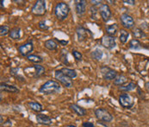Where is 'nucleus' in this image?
<instances>
[{
	"instance_id": "obj_40",
	"label": "nucleus",
	"mask_w": 149,
	"mask_h": 127,
	"mask_svg": "<svg viewBox=\"0 0 149 127\" xmlns=\"http://www.w3.org/2000/svg\"><path fill=\"white\" fill-rule=\"evenodd\" d=\"M1 8H3V1H1Z\"/></svg>"
},
{
	"instance_id": "obj_21",
	"label": "nucleus",
	"mask_w": 149,
	"mask_h": 127,
	"mask_svg": "<svg viewBox=\"0 0 149 127\" xmlns=\"http://www.w3.org/2000/svg\"><path fill=\"white\" fill-rule=\"evenodd\" d=\"M44 46L46 48H47L48 50H56L58 48V43L56 42L55 40H53V39H49V40H47L46 42H44Z\"/></svg>"
},
{
	"instance_id": "obj_34",
	"label": "nucleus",
	"mask_w": 149,
	"mask_h": 127,
	"mask_svg": "<svg viewBox=\"0 0 149 127\" xmlns=\"http://www.w3.org/2000/svg\"><path fill=\"white\" fill-rule=\"evenodd\" d=\"M18 71H19V67H15V68H11L10 69V74H12V75H14V76H16V77H19L18 76Z\"/></svg>"
},
{
	"instance_id": "obj_18",
	"label": "nucleus",
	"mask_w": 149,
	"mask_h": 127,
	"mask_svg": "<svg viewBox=\"0 0 149 127\" xmlns=\"http://www.w3.org/2000/svg\"><path fill=\"white\" fill-rule=\"evenodd\" d=\"M118 29H119V27H118V24H116V23L106 25V27H105V30H106L107 34L109 36H114L116 34Z\"/></svg>"
},
{
	"instance_id": "obj_17",
	"label": "nucleus",
	"mask_w": 149,
	"mask_h": 127,
	"mask_svg": "<svg viewBox=\"0 0 149 127\" xmlns=\"http://www.w3.org/2000/svg\"><path fill=\"white\" fill-rule=\"evenodd\" d=\"M0 89L2 92H8V93H18L19 90L11 85H8L6 83H1L0 85Z\"/></svg>"
},
{
	"instance_id": "obj_41",
	"label": "nucleus",
	"mask_w": 149,
	"mask_h": 127,
	"mask_svg": "<svg viewBox=\"0 0 149 127\" xmlns=\"http://www.w3.org/2000/svg\"><path fill=\"white\" fill-rule=\"evenodd\" d=\"M65 127H77V126H73V125H68V126H66Z\"/></svg>"
},
{
	"instance_id": "obj_19",
	"label": "nucleus",
	"mask_w": 149,
	"mask_h": 127,
	"mask_svg": "<svg viewBox=\"0 0 149 127\" xmlns=\"http://www.w3.org/2000/svg\"><path fill=\"white\" fill-rule=\"evenodd\" d=\"M91 57H92L94 60H96V61H100V60H102L103 57H104V51H103L101 48H95V49L91 52Z\"/></svg>"
},
{
	"instance_id": "obj_38",
	"label": "nucleus",
	"mask_w": 149,
	"mask_h": 127,
	"mask_svg": "<svg viewBox=\"0 0 149 127\" xmlns=\"http://www.w3.org/2000/svg\"><path fill=\"white\" fill-rule=\"evenodd\" d=\"M59 42H60L62 46H65L66 44H68V41H63V40H61V41H59Z\"/></svg>"
},
{
	"instance_id": "obj_20",
	"label": "nucleus",
	"mask_w": 149,
	"mask_h": 127,
	"mask_svg": "<svg viewBox=\"0 0 149 127\" xmlns=\"http://www.w3.org/2000/svg\"><path fill=\"white\" fill-rule=\"evenodd\" d=\"M61 70L62 71V73L64 74L65 75H66L70 79H74V78H76L78 76V74H77L76 70H74V69H71V68H68V67H63Z\"/></svg>"
},
{
	"instance_id": "obj_33",
	"label": "nucleus",
	"mask_w": 149,
	"mask_h": 127,
	"mask_svg": "<svg viewBox=\"0 0 149 127\" xmlns=\"http://www.w3.org/2000/svg\"><path fill=\"white\" fill-rule=\"evenodd\" d=\"M90 11H91V18L92 19H95V20H97V17H96V13L97 12V9L95 8V7H91L90 8Z\"/></svg>"
},
{
	"instance_id": "obj_25",
	"label": "nucleus",
	"mask_w": 149,
	"mask_h": 127,
	"mask_svg": "<svg viewBox=\"0 0 149 127\" xmlns=\"http://www.w3.org/2000/svg\"><path fill=\"white\" fill-rule=\"evenodd\" d=\"M27 59H28L29 62H31L36 64H40L43 62V59L42 56H40V55H33V54L29 55L27 57Z\"/></svg>"
},
{
	"instance_id": "obj_36",
	"label": "nucleus",
	"mask_w": 149,
	"mask_h": 127,
	"mask_svg": "<svg viewBox=\"0 0 149 127\" xmlns=\"http://www.w3.org/2000/svg\"><path fill=\"white\" fill-rule=\"evenodd\" d=\"M82 126H83V127H95L94 125L91 122H85V123H83Z\"/></svg>"
},
{
	"instance_id": "obj_1",
	"label": "nucleus",
	"mask_w": 149,
	"mask_h": 127,
	"mask_svg": "<svg viewBox=\"0 0 149 127\" xmlns=\"http://www.w3.org/2000/svg\"><path fill=\"white\" fill-rule=\"evenodd\" d=\"M61 89V86L60 83L56 81L50 80L46 81L44 84L39 88V92L43 94L50 95V94H55L59 93Z\"/></svg>"
},
{
	"instance_id": "obj_9",
	"label": "nucleus",
	"mask_w": 149,
	"mask_h": 127,
	"mask_svg": "<svg viewBox=\"0 0 149 127\" xmlns=\"http://www.w3.org/2000/svg\"><path fill=\"white\" fill-rule=\"evenodd\" d=\"M101 44L107 48V49H113L114 48H116V38L115 36H104L101 38Z\"/></svg>"
},
{
	"instance_id": "obj_2",
	"label": "nucleus",
	"mask_w": 149,
	"mask_h": 127,
	"mask_svg": "<svg viewBox=\"0 0 149 127\" xmlns=\"http://www.w3.org/2000/svg\"><path fill=\"white\" fill-rule=\"evenodd\" d=\"M69 12H70V7L66 3L59 2L56 4L54 7V15L57 18V19L63 21L68 17Z\"/></svg>"
},
{
	"instance_id": "obj_11",
	"label": "nucleus",
	"mask_w": 149,
	"mask_h": 127,
	"mask_svg": "<svg viewBox=\"0 0 149 127\" xmlns=\"http://www.w3.org/2000/svg\"><path fill=\"white\" fill-rule=\"evenodd\" d=\"M120 21L122 25L126 29H132L134 26V18L127 13H123L120 17Z\"/></svg>"
},
{
	"instance_id": "obj_29",
	"label": "nucleus",
	"mask_w": 149,
	"mask_h": 127,
	"mask_svg": "<svg viewBox=\"0 0 149 127\" xmlns=\"http://www.w3.org/2000/svg\"><path fill=\"white\" fill-rule=\"evenodd\" d=\"M136 88V84L134 82H129L126 86H119V90L123 91V92H129V91H133Z\"/></svg>"
},
{
	"instance_id": "obj_42",
	"label": "nucleus",
	"mask_w": 149,
	"mask_h": 127,
	"mask_svg": "<svg viewBox=\"0 0 149 127\" xmlns=\"http://www.w3.org/2000/svg\"><path fill=\"white\" fill-rule=\"evenodd\" d=\"M116 127H119V126H116Z\"/></svg>"
},
{
	"instance_id": "obj_37",
	"label": "nucleus",
	"mask_w": 149,
	"mask_h": 127,
	"mask_svg": "<svg viewBox=\"0 0 149 127\" xmlns=\"http://www.w3.org/2000/svg\"><path fill=\"white\" fill-rule=\"evenodd\" d=\"M123 3H124V4H126L134 5V4H135V1H134V0H124V1H123Z\"/></svg>"
},
{
	"instance_id": "obj_5",
	"label": "nucleus",
	"mask_w": 149,
	"mask_h": 127,
	"mask_svg": "<svg viewBox=\"0 0 149 127\" xmlns=\"http://www.w3.org/2000/svg\"><path fill=\"white\" fill-rule=\"evenodd\" d=\"M54 77H55V79L59 82H61L65 87L70 88V87L72 86V79H70L66 75H65L61 70H56L54 72Z\"/></svg>"
},
{
	"instance_id": "obj_26",
	"label": "nucleus",
	"mask_w": 149,
	"mask_h": 127,
	"mask_svg": "<svg viewBox=\"0 0 149 127\" xmlns=\"http://www.w3.org/2000/svg\"><path fill=\"white\" fill-rule=\"evenodd\" d=\"M28 105L30 107V109L33 110L34 112H42L43 111L42 106L40 103H38V102H34V101H32V102H29Z\"/></svg>"
},
{
	"instance_id": "obj_28",
	"label": "nucleus",
	"mask_w": 149,
	"mask_h": 127,
	"mask_svg": "<svg viewBox=\"0 0 149 127\" xmlns=\"http://www.w3.org/2000/svg\"><path fill=\"white\" fill-rule=\"evenodd\" d=\"M129 37V33L128 31L125 29H121L120 30V35H119V40L122 43H126L128 42V39Z\"/></svg>"
},
{
	"instance_id": "obj_12",
	"label": "nucleus",
	"mask_w": 149,
	"mask_h": 127,
	"mask_svg": "<svg viewBox=\"0 0 149 127\" xmlns=\"http://www.w3.org/2000/svg\"><path fill=\"white\" fill-rule=\"evenodd\" d=\"M88 33H90V30L85 29L82 26H78L76 28V34L78 36L79 42H83L88 37Z\"/></svg>"
},
{
	"instance_id": "obj_35",
	"label": "nucleus",
	"mask_w": 149,
	"mask_h": 127,
	"mask_svg": "<svg viewBox=\"0 0 149 127\" xmlns=\"http://www.w3.org/2000/svg\"><path fill=\"white\" fill-rule=\"evenodd\" d=\"M90 2H91V4L92 5H94V6L99 5L100 4H102V1H99V0H91Z\"/></svg>"
},
{
	"instance_id": "obj_13",
	"label": "nucleus",
	"mask_w": 149,
	"mask_h": 127,
	"mask_svg": "<svg viewBox=\"0 0 149 127\" xmlns=\"http://www.w3.org/2000/svg\"><path fill=\"white\" fill-rule=\"evenodd\" d=\"M32 69L33 72L30 74L29 77H33V78H39L41 76H42L45 73V67L41 66L40 64H36L34 66H32Z\"/></svg>"
},
{
	"instance_id": "obj_27",
	"label": "nucleus",
	"mask_w": 149,
	"mask_h": 127,
	"mask_svg": "<svg viewBox=\"0 0 149 127\" xmlns=\"http://www.w3.org/2000/svg\"><path fill=\"white\" fill-rule=\"evenodd\" d=\"M128 46L131 49H134V50H139L141 48V44L140 41L137 39H132L128 43Z\"/></svg>"
},
{
	"instance_id": "obj_22",
	"label": "nucleus",
	"mask_w": 149,
	"mask_h": 127,
	"mask_svg": "<svg viewBox=\"0 0 149 127\" xmlns=\"http://www.w3.org/2000/svg\"><path fill=\"white\" fill-rule=\"evenodd\" d=\"M10 37L14 40H18L21 38V29L19 27L13 28L10 32Z\"/></svg>"
},
{
	"instance_id": "obj_6",
	"label": "nucleus",
	"mask_w": 149,
	"mask_h": 127,
	"mask_svg": "<svg viewBox=\"0 0 149 127\" xmlns=\"http://www.w3.org/2000/svg\"><path fill=\"white\" fill-rule=\"evenodd\" d=\"M100 72L101 74L103 76V78L106 81H114L116 76H117V73L116 71H115L114 69L110 68L108 66H104L100 68Z\"/></svg>"
},
{
	"instance_id": "obj_32",
	"label": "nucleus",
	"mask_w": 149,
	"mask_h": 127,
	"mask_svg": "<svg viewBox=\"0 0 149 127\" xmlns=\"http://www.w3.org/2000/svg\"><path fill=\"white\" fill-rule=\"evenodd\" d=\"M38 27H39L41 29H42V30H47V29H49V27L46 24V22L45 21L39 22V23H38Z\"/></svg>"
},
{
	"instance_id": "obj_23",
	"label": "nucleus",
	"mask_w": 149,
	"mask_h": 127,
	"mask_svg": "<svg viewBox=\"0 0 149 127\" xmlns=\"http://www.w3.org/2000/svg\"><path fill=\"white\" fill-rule=\"evenodd\" d=\"M133 35L138 40V39H143L147 36V34L140 28H135L133 30Z\"/></svg>"
},
{
	"instance_id": "obj_39",
	"label": "nucleus",
	"mask_w": 149,
	"mask_h": 127,
	"mask_svg": "<svg viewBox=\"0 0 149 127\" xmlns=\"http://www.w3.org/2000/svg\"><path fill=\"white\" fill-rule=\"evenodd\" d=\"M146 88H147V91L148 92V93H149V81L146 83Z\"/></svg>"
},
{
	"instance_id": "obj_30",
	"label": "nucleus",
	"mask_w": 149,
	"mask_h": 127,
	"mask_svg": "<svg viewBox=\"0 0 149 127\" xmlns=\"http://www.w3.org/2000/svg\"><path fill=\"white\" fill-rule=\"evenodd\" d=\"M10 29L8 25H2L0 27V35L3 36H6V35H10Z\"/></svg>"
},
{
	"instance_id": "obj_14",
	"label": "nucleus",
	"mask_w": 149,
	"mask_h": 127,
	"mask_svg": "<svg viewBox=\"0 0 149 127\" xmlns=\"http://www.w3.org/2000/svg\"><path fill=\"white\" fill-rule=\"evenodd\" d=\"M36 121L38 124H41L43 126H51L53 123V120L50 117L45 114H37L36 115Z\"/></svg>"
},
{
	"instance_id": "obj_15",
	"label": "nucleus",
	"mask_w": 149,
	"mask_h": 127,
	"mask_svg": "<svg viewBox=\"0 0 149 127\" xmlns=\"http://www.w3.org/2000/svg\"><path fill=\"white\" fill-rule=\"evenodd\" d=\"M86 1L85 0H79V1H75V10L77 14L79 15H83L86 11Z\"/></svg>"
},
{
	"instance_id": "obj_16",
	"label": "nucleus",
	"mask_w": 149,
	"mask_h": 127,
	"mask_svg": "<svg viewBox=\"0 0 149 127\" xmlns=\"http://www.w3.org/2000/svg\"><path fill=\"white\" fill-rule=\"evenodd\" d=\"M70 108H71V110L75 114H77L79 117H83V116L86 115V110L84 109L83 107L79 106V105H77V104H72V105H70Z\"/></svg>"
},
{
	"instance_id": "obj_8",
	"label": "nucleus",
	"mask_w": 149,
	"mask_h": 127,
	"mask_svg": "<svg viewBox=\"0 0 149 127\" xmlns=\"http://www.w3.org/2000/svg\"><path fill=\"white\" fill-rule=\"evenodd\" d=\"M98 11H99V14H100L103 21L107 22L110 20V18L112 17V13H111V10H110L109 6L107 4H103L100 6Z\"/></svg>"
},
{
	"instance_id": "obj_4",
	"label": "nucleus",
	"mask_w": 149,
	"mask_h": 127,
	"mask_svg": "<svg viewBox=\"0 0 149 127\" xmlns=\"http://www.w3.org/2000/svg\"><path fill=\"white\" fill-rule=\"evenodd\" d=\"M31 12L36 16H43L47 12L46 8V1L44 0H38L33 5L31 9Z\"/></svg>"
},
{
	"instance_id": "obj_7",
	"label": "nucleus",
	"mask_w": 149,
	"mask_h": 127,
	"mask_svg": "<svg viewBox=\"0 0 149 127\" xmlns=\"http://www.w3.org/2000/svg\"><path fill=\"white\" fill-rule=\"evenodd\" d=\"M119 103L123 108L130 109L134 105V100L131 95L128 93H123L119 96Z\"/></svg>"
},
{
	"instance_id": "obj_10",
	"label": "nucleus",
	"mask_w": 149,
	"mask_h": 127,
	"mask_svg": "<svg viewBox=\"0 0 149 127\" xmlns=\"http://www.w3.org/2000/svg\"><path fill=\"white\" fill-rule=\"evenodd\" d=\"M18 52L20 53V55L22 56H29V55H31V52L34 50V45L32 42H28L24 44H22L20 46H18L17 48Z\"/></svg>"
},
{
	"instance_id": "obj_3",
	"label": "nucleus",
	"mask_w": 149,
	"mask_h": 127,
	"mask_svg": "<svg viewBox=\"0 0 149 127\" xmlns=\"http://www.w3.org/2000/svg\"><path fill=\"white\" fill-rule=\"evenodd\" d=\"M95 116L98 120H101L103 122L109 123L113 120L112 114L104 108H98L95 110Z\"/></svg>"
},
{
	"instance_id": "obj_24",
	"label": "nucleus",
	"mask_w": 149,
	"mask_h": 127,
	"mask_svg": "<svg viewBox=\"0 0 149 127\" xmlns=\"http://www.w3.org/2000/svg\"><path fill=\"white\" fill-rule=\"evenodd\" d=\"M127 81H128L127 77L125 75H123V74H120V75H117L116 78L114 80V85L121 86L125 84Z\"/></svg>"
},
{
	"instance_id": "obj_31",
	"label": "nucleus",
	"mask_w": 149,
	"mask_h": 127,
	"mask_svg": "<svg viewBox=\"0 0 149 127\" xmlns=\"http://www.w3.org/2000/svg\"><path fill=\"white\" fill-rule=\"evenodd\" d=\"M72 55H73V57H74V59L76 60V61H81L82 60V58H83V55H82V54L79 52V51H77V50H72Z\"/></svg>"
}]
</instances>
